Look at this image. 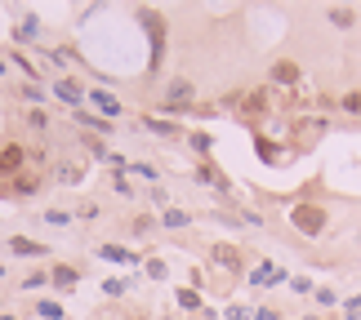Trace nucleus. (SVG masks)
Here are the masks:
<instances>
[{
	"mask_svg": "<svg viewBox=\"0 0 361 320\" xmlns=\"http://www.w3.org/2000/svg\"><path fill=\"white\" fill-rule=\"evenodd\" d=\"M290 222H295V231H303V236H322L326 231V210L322 205H295Z\"/></svg>",
	"mask_w": 361,
	"mask_h": 320,
	"instance_id": "nucleus-1",
	"label": "nucleus"
},
{
	"mask_svg": "<svg viewBox=\"0 0 361 320\" xmlns=\"http://www.w3.org/2000/svg\"><path fill=\"white\" fill-rule=\"evenodd\" d=\"M281 281H286V271L272 267V262H263V267L250 271V285H281Z\"/></svg>",
	"mask_w": 361,
	"mask_h": 320,
	"instance_id": "nucleus-2",
	"label": "nucleus"
},
{
	"mask_svg": "<svg viewBox=\"0 0 361 320\" xmlns=\"http://www.w3.org/2000/svg\"><path fill=\"white\" fill-rule=\"evenodd\" d=\"M192 98V85L188 80H174L170 85V103H165V111H183V103Z\"/></svg>",
	"mask_w": 361,
	"mask_h": 320,
	"instance_id": "nucleus-3",
	"label": "nucleus"
},
{
	"mask_svg": "<svg viewBox=\"0 0 361 320\" xmlns=\"http://www.w3.org/2000/svg\"><path fill=\"white\" fill-rule=\"evenodd\" d=\"M90 103H94V107H99V111H103V116H121V103L112 98V94H103V89H94V94H90Z\"/></svg>",
	"mask_w": 361,
	"mask_h": 320,
	"instance_id": "nucleus-4",
	"label": "nucleus"
},
{
	"mask_svg": "<svg viewBox=\"0 0 361 320\" xmlns=\"http://www.w3.org/2000/svg\"><path fill=\"white\" fill-rule=\"evenodd\" d=\"M272 80H276V85H295V80H299V67L295 63H276L272 67Z\"/></svg>",
	"mask_w": 361,
	"mask_h": 320,
	"instance_id": "nucleus-5",
	"label": "nucleus"
},
{
	"mask_svg": "<svg viewBox=\"0 0 361 320\" xmlns=\"http://www.w3.org/2000/svg\"><path fill=\"white\" fill-rule=\"evenodd\" d=\"M13 254H27V258H36V254H45V245H36V241H27V236H13Z\"/></svg>",
	"mask_w": 361,
	"mask_h": 320,
	"instance_id": "nucleus-6",
	"label": "nucleus"
},
{
	"mask_svg": "<svg viewBox=\"0 0 361 320\" xmlns=\"http://www.w3.org/2000/svg\"><path fill=\"white\" fill-rule=\"evenodd\" d=\"M214 262H219V267H232V271L241 267V258H237V249H232V245H219L214 249Z\"/></svg>",
	"mask_w": 361,
	"mask_h": 320,
	"instance_id": "nucleus-7",
	"label": "nucleus"
},
{
	"mask_svg": "<svg viewBox=\"0 0 361 320\" xmlns=\"http://www.w3.org/2000/svg\"><path fill=\"white\" fill-rule=\"evenodd\" d=\"M54 94H59V98H67V103H80V98H85V94H80L72 80H54Z\"/></svg>",
	"mask_w": 361,
	"mask_h": 320,
	"instance_id": "nucleus-8",
	"label": "nucleus"
},
{
	"mask_svg": "<svg viewBox=\"0 0 361 320\" xmlns=\"http://www.w3.org/2000/svg\"><path fill=\"white\" fill-rule=\"evenodd\" d=\"M18 165H23V151H18V147H5V151H0V174L18 169Z\"/></svg>",
	"mask_w": 361,
	"mask_h": 320,
	"instance_id": "nucleus-9",
	"label": "nucleus"
},
{
	"mask_svg": "<svg viewBox=\"0 0 361 320\" xmlns=\"http://www.w3.org/2000/svg\"><path fill=\"white\" fill-rule=\"evenodd\" d=\"M99 254H103L107 262H134V254H130V249H121V245H103Z\"/></svg>",
	"mask_w": 361,
	"mask_h": 320,
	"instance_id": "nucleus-10",
	"label": "nucleus"
},
{
	"mask_svg": "<svg viewBox=\"0 0 361 320\" xmlns=\"http://www.w3.org/2000/svg\"><path fill=\"white\" fill-rule=\"evenodd\" d=\"M36 312L45 316V320H63V307H59V302H49V298H45V302H36Z\"/></svg>",
	"mask_w": 361,
	"mask_h": 320,
	"instance_id": "nucleus-11",
	"label": "nucleus"
},
{
	"mask_svg": "<svg viewBox=\"0 0 361 320\" xmlns=\"http://www.w3.org/2000/svg\"><path fill=\"white\" fill-rule=\"evenodd\" d=\"M161 222H165V227H188V214H183V210H165Z\"/></svg>",
	"mask_w": 361,
	"mask_h": 320,
	"instance_id": "nucleus-12",
	"label": "nucleus"
},
{
	"mask_svg": "<svg viewBox=\"0 0 361 320\" xmlns=\"http://www.w3.org/2000/svg\"><path fill=\"white\" fill-rule=\"evenodd\" d=\"M40 183H36V178H13V191H18V196H32V191H36Z\"/></svg>",
	"mask_w": 361,
	"mask_h": 320,
	"instance_id": "nucleus-13",
	"label": "nucleus"
},
{
	"mask_svg": "<svg viewBox=\"0 0 361 320\" xmlns=\"http://www.w3.org/2000/svg\"><path fill=\"white\" fill-rule=\"evenodd\" d=\"M147 129H157L161 138H170V134H174V124H170V120H157V116H152V120H147Z\"/></svg>",
	"mask_w": 361,
	"mask_h": 320,
	"instance_id": "nucleus-14",
	"label": "nucleus"
},
{
	"mask_svg": "<svg viewBox=\"0 0 361 320\" xmlns=\"http://www.w3.org/2000/svg\"><path fill=\"white\" fill-rule=\"evenodd\" d=\"M54 281H59V285H76V271L72 267H54Z\"/></svg>",
	"mask_w": 361,
	"mask_h": 320,
	"instance_id": "nucleus-15",
	"label": "nucleus"
},
{
	"mask_svg": "<svg viewBox=\"0 0 361 320\" xmlns=\"http://www.w3.org/2000/svg\"><path fill=\"white\" fill-rule=\"evenodd\" d=\"M330 23H335V27H348L353 13H348V9H330Z\"/></svg>",
	"mask_w": 361,
	"mask_h": 320,
	"instance_id": "nucleus-16",
	"label": "nucleus"
},
{
	"mask_svg": "<svg viewBox=\"0 0 361 320\" xmlns=\"http://www.w3.org/2000/svg\"><path fill=\"white\" fill-rule=\"evenodd\" d=\"M317 302H322V307H335L339 298H335V289H317Z\"/></svg>",
	"mask_w": 361,
	"mask_h": 320,
	"instance_id": "nucleus-17",
	"label": "nucleus"
},
{
	"mask_svg": "<svg viewBox=\"0 0 361 320\" xmlns=\"http://www.w3.org/2000/svg\"><path fill=\"white\" fill-rule=\"evenodd\" d=\"M343 111H353V116H361V94H348V98H343Z\"/></svg>",
	"mask_w": 361,
	"mask_h": 320,
	"instance_id": "nucleus-18",
	"label": "nucleus"
},
{
	"mask_svg": "<svg viewBox=\"0 0 361 320\" xmlns=\"http://www.w3.org/2000/svg\"><path fill=\"white\" fill-rule=\"evenodd\" d=\"M343 316L357 320V316H361V298H348V302H343Z\"/></svg>",
	"mask_w": 361,
	"mask_h": 320,
	"instance_id": "nucleus-19",
	"label": "nucleus"
},
{
	"mask_svg": "<svg viewBox=\"0 0 361 320\" xmlns=\"http://www.w3.org/2000/svg\"><path fill=\"white\" fill-rule=\"evenodd\" d=\"M59 178H67V183H80V169H72V165H59Z\"/></svg>",
	"mask_w": 361,
	"mask_h": 320,
	"instance_id": "nucleus-20",
	"label": "nucleus"
},
{
	"mask_svg": "<svg viewBox=\"0 0 361 320\" xmlns=\"http://www.w3.org/2000/svg\"><path fill=\"white\" fill-rule=\"evenodd\" d=\"M103 289H107V294H112V298H121V294H125V289H130V285H125V281H107Z\"/></svg>",
	"mask_w": 361,
	"mask_h": 320,
	"instance_id": "nucleus-21",
	"label": "nucleus"
},
{
	"mask_svg": "<svg viewBox=\"0 0 361 320\" xmlns=\"http://www.w3.org/2000/svg\"><path fill=\"white\" fill-rule=\"evenodd\" d=\"M45 222H54V227H63V222H72V218H67V214H59V210H49V214H45Z\"/></svg>",
	"mask_w": 361,
	"mask_h": 320,
	"instance_id": "nucleus-22",
	"label": "nucleus"
},
{
	"mask_svg": "<svg viewBox=\"0 0 361 320\" xmlns=\"http://www.w3.org/2000/svg\"><path fill=\"white\" fill-rule=\"evenodd\" d=\"M255 320H281V316H276L272 307H259V312H255Z\"/></svg>",
	"mask_w": 361,
	"mask_h": 320,
	"instance_id": "nucleus-23",
	"label": "nucleus"
},
{
	"mask_svg": "<svg viewBox=\"0 0 361 320\" xmlns=\"http://www.w3.org/2000/svg\"><path fill=\"white\" fill-rule=\"evenodd\" d=\"M228 320H250V312H245V307H232V312H228Z\"/></svg>",
	"mask_w": 361,
	"mask_h": 320,
	"instance_id": "nucleus-24",
	"label": "nucleus"
},
{
	"mask_svg": "<svg viewBox=\"0 0 361 320\" xmlns=\"http://www.w3.org/2000/svg\"><path fill=\"white\" fill-rule=\"evenodd\" d=\"M0 320H18V316H0Z\"/></svg>",
	"mask_w": 361,
	"mask_h": 320,
	"instance_id": "nucleus-25",
	"label": "nucleus"
},
{
	"mask_svg": "<svg viewBox=\"0 0 361 320\" xmlns=\"http://www.w3.org/2000/svg\"><path fill=\"white\" fill-rule=\"evenodd\" d=\"M303 320H322V316H303Z\"/></svg>",
	"mask_w": 361,
	"mask_h": 320,
	"instance_id": "nucleus-26",
	"label": "nucleus"
},
{
	"mask_svg": "<svg viewBox=\"0 0 361 320\" xmlns=\"http://www.w3.org/2000/svg\"><path fill=\"white\" fill-rule=\"evenodd\" d=\"M0 72H5V63H0Z\"/></svg>",
	"mask_w": 361,
	"mask_h": 320,
	"instance_id": "nucleus-27",
	"label": "nucleus"
}]
</instances>
